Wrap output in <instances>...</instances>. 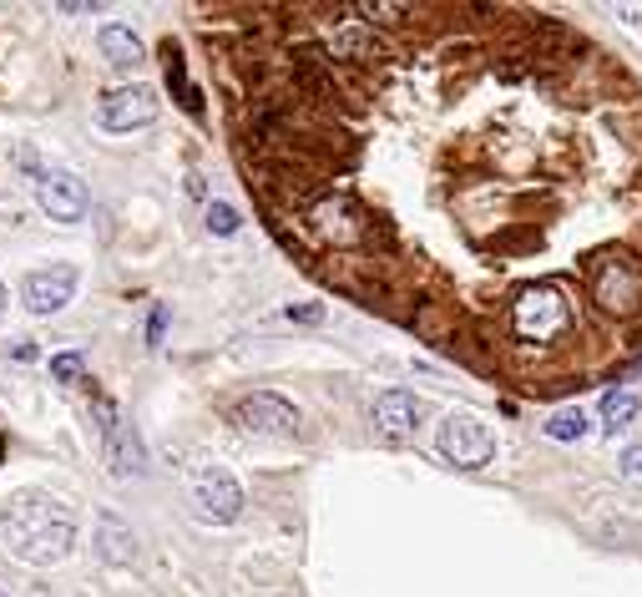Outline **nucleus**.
<instances>
[{
	"label": "nucleus",
	"instance_id": "423d86ee",
	"mask_svg": "<svg viewBox=\"0 0 642 597\" xmlns=\"http://www.w3.org/2000/svg\"><path fill=\"white\" fill-rule=\"evenodd\" d=\"M158 112H162V102L152 87H117L102 97L97 122H102L106 132H137V127H147V122H158Z\"/></svg>",
	"mask_w": 642,
	"mask_h": 597
},
{
	"label": "nucleus",
	"instance_id": "6ab92c4d",
	"mask_svg": "<svg viewBox=\"0 0 642 597\" xmlns=\"http://www.w3.org/2000/svg\"><path fill=\"white\" fill-rule=\"evenodd\" d=\"M162 329H167V304L152 309V320H147V345H162Z\"/></svg>",
	"mask_w": 642,
	"mask_h": 597
},
{
	"label": "nucleus",
	"instance_id": "a211bd4d",
	"mask_svg": "<svg viewBox=\"0 0 642 597\" xmlns=\"http://www.w3.org/2000/svg\"><path fill=\"white\" fill-rule=\"evenodd\" d=\"M207 228L218 238H234L238 234V213L228 203H207Z\"/></svg>",
	"mask_w": 642,
	"mask_h": 597
},
{
	"label": "nucleus",
	"instance_id": "f3484780",
	"mask_svg": "<svg viewBox=\"0 0 642 597\" xmlns=\"http://www.w3.org/2000/svg\"><path fill=\"white\" fill-rule=\"evenodd\" d=\"M582 431H587L582 410H556L552 421H546V436L552 440H582Z\"/></svg>",
	"mask_w": 642,
	"mask_h": 597
},
{
	"label": "nucleus",
	"instance_id": "4468645a",
	"mask_svg": "<svg viewBox=\"0 0 642 597\" xmlns=\"http://www.w3.org/2000/svg\"><path fill=\"white\" fill-rule=\"evenodd\" d=\"M137 552V542H131V532L117 522V517H102V557L106 562H127V557Z\"/></svg>",
	"mask_w": 642,
	"mask_h": 597
},
{
	"label": "nucleus",
	"instance_id": "412c9836",
	"mask_svg": "<svg viewBox=\"0 0 642 597\" xmlns=\"http://www.w3.org/2000/svg\"><path fill=\"white\" fill-rule=\"evenodd\" d=\"M622 471H628V476L642 471V446H628V451H622Z\"/></svg>",
	"mask_w": 642,
	"mask_h": 597
},
{
	"label": "nucleus",
	"instance_id": "20e7f679",
	"mask_svg": "<svg viewBox=\"0 0 642 597\" xmlns=\"http://www.w3.org/2000/svg\"><path fill=\"white\" fill-rule=\"evenodd\" d=\"M192 507H198L203 522L228 526V522H238V511H243V486L223 467H198L192 471Z\"/></svg>",
	"mask_w": 642,
	"mask_h": 597
},
{
	"label": "nucleus",
	"instance_id": "2eb2a0df",
	"mask_svg": "<svg viewBox=\"0 0 642 597\" xmlns=\"http://www.w3.org/2000/svg\"><path fill=\"white\" fill-rule=\"evenodd\" d=\"M167 82L177 87V102H182V112H203V102H198V91H192V82H188V66H182V57H177L173 46H167Z\"/></svg>",
	"mask_w": 642,
	"mask_h": 597
},
{
	"label": "nucleus",
	"instance_id": "5701e85b",
	"mask_svg": "<svg viewBox=\"0 0 642 597\" xmlns=\"http://www.w3.org/2000/svg\"><path fill=\"white\" fill-rule=\"evenodd\" d=\"M0 314H5V284H0Z\"/></svg>",
	"mask_w": 642,
	"mask_h": 597
},
{
	"label": "nucleus",
	"instance_id": "39448f33",
	"mask_svg": "<svg viewBox=\"0 0 642 597\" xmlns=\"http://www.w3.org/2000/svg\"><path fill=\"white\" fill-rule=\"evenodd\" d=\"M97 421H102V446H106V461H112V476H117V481L142 476V471H147L142 440H137L131 425H122V415H117L112 400H97Z\"/></svg>",
	"mask_w": 642,
	"mask_h": 597
},
{
	"label": "nucleus",
	"instance_id": "1a4fd4ad",
	"mask_svg": "<svg viewBox=\"0 0 642 597\" xmlns=\"http://www.w3.org/2000/svg\"><path fill=\"white\" fill-rule=\"evenodd\" d=\"M234 421L243 425V431H253V436H293L299 431V410L284 400V395H249V400H238Z\"/></svg>",
	"mask_w": 642,
	"mask_h": 597
},
{
	"label": "nucleus",
	"instance_id": "f8f14e48",
	"mask_svg": "<svg viewBox=\"0 0 642 597\" xmlns=\"http://www.w3.org/2000/svg\"><path fill=\"white\" fill-rule=\"evenodd\" d=\"M335 57H344V61H375V57H380V41H375V30H365L360 21H354V26H344L335 36Z\"/></svg>",
	"mask_w": 642,
	"mask_h": 597
},
{
	"label": "nucleus",
	"instance_id": "9b49d317",
	"mask_svg": "<svg viewBox=\"0 0 642 597\" xmlns=\"http://www.w3.org/2000/svg\"><path fill=\"white\" fill-rule=\"evenodd\" d=\"M97 46H102L106 66H117V72H131V66L142 61V41H137V30L122 26V21H106L102 36H97Z\"/></svg>",
	"mask_w": 642,
	"mask_h": 597
},
{
	"label": "nucleus",
	"instance_id": "7ed1b4c3",
	"mask_svg": "<svg viewBox=\"0 0 642 597\" xmlns=\"http://www.w3.org/2000/svg\"><path fill=\"white\" fill-rule=\"evenodd\" d=\"M436 451L461 471H476L496 456V436L481 415H445L440 421V436H436Z\"/></svg>",
	"mask_w": 642,
	"mask_h": 597
},
{
	"label": "nucleus",
	"instance_id": "6e6552de",
	"mask_svg": "<svg viewBox=\"0 0 642 597\" xmlns=\"http://www.w3.org/2000/svg\"><path fill=\"white\" fill-rule=\"evenodd\" d=\"M76 284H81V274H76L72 263H51V269H36V274H26V284H21V294H26V309L30 314H61V309L72 304Z\"/></svg>",
	"mask_w": 642,
	"mask_h": 597
},
{
	"label": "nucleus",
	"instance_id": "aec40b11",
	"mask_svg": "<svg viewBox=\"0 0 642 597\" xmlns=\"http://www.w3.org/2000/svg\"><path fill=\"white\" fill-rule=\"evenodd\" d=\"M289 320H299V324H319V320H324V309H319V304H299V309H289Z\"/></svg>",
	"mask_w": 642,
	"mask_h": 597
},
{
	"label": "nucleus",
	"instance_id": "f03ea898",
	"mask_svg": "<svg viewBox=\"0 0 642 597\" xmlns=\"http://www.w3.org/2000/svg\"><path fill=\"white\" fill-rule=\"evenodd\" d=\"M309 223H314V234L324 244L335 248H365L375 238V223H369V213L354 203L350 192H324L319 203L309 208Z\"/></svg>",
	"mask_w": 642,
	"mask_h": 597
},
{
	"label": "nucleus",
	"instance_id": "f257e3e1",
	"mask_svg": "<svg viewBox=\"0 0 642 597\" xmlns=\"http://www.w3.org/2000/svg\"><path fill=\"white\" fill-rule=\"evenodd\" d=\"M0 542L11 547V557L30 562V568H46V562H61L76 542V517L66 501L46 492H15L5 496V511H0Z\"/></svg>",
	"mask_w": 642,
	"mask_h": 597
},
{
	"label": "nucleus",
	"instance_id": "ddd939ff",
	"mask_svg": "<svg viewBox=\"0 0 642 597\" xmlns=\"http://www.w3.org/2000/svg\"><path fill=\"white\" fill-rule=\"evenodd\" d=\"M638 421V395L632 390H607L602 395V425L607 431H622V425Z\"/></svg>",
	"mask_w": 642,
	"mask_h": 597
},
{
	"label": "nucleus",
	"instance_id": "9d476101",
	"mask_svg": "<svg viewBox=\"0 0 642 597\" xmlns=\"http://www.w3.org/2000/svg\"><path fill=\"white\" fill-rule=\"evenodd\" d=\"M415 421H420V400L410 390H385L375 400V431L385 440H410L415 436Z\"/></svg>",
	"mask_w": 642,
	"mask_h": 597
},
{
	"label": "nucleus",
	"instance_id": "4be33fe9",
	"mask_svg": "<svg viewBox=\"0 0 642 597\" xmlns=\"http://www.w3.org/2000/svg\"><path fill=\"white\" fill-rule=\"evenodd\" d=\"M617 15H632V21H638V15H642V5H617Z\"/></svg>",
	"mask_w": 642,
	"mask_h": 597
},
{
	"label": "nucleus",
	"instance_id": "0eeeda50",
	"mask_svg": "<svg viewBox=\"0 0 642 597\" xmlns=\"http://www.w3.org/2000/svg\"><path fill=\"white\" fill-rule=\"evenodd\" d=\"M36 203H41L56 223H81L91 198H87V183H81L76 173L51 167V173H36Z\"/></svg>",
	"mask_w": 642,
	"mask_h": 597
},
{
	"label": "nucleus",
	"instance_id": "dca6fc26",
	"mask_svg": "<svg viewBox=\"0 0 642 597\" xmlns=\"http://www.w3.org/2000/svg\"><path fill=\"white\" fill-rule=\"evenodd\" d=\"M51 380H56V385H81V380H87V355L81 350L56 355V360H51Z\"/></svg>",
	"mask_w": 642,
	"mask_h": 597
}]
</instances>
